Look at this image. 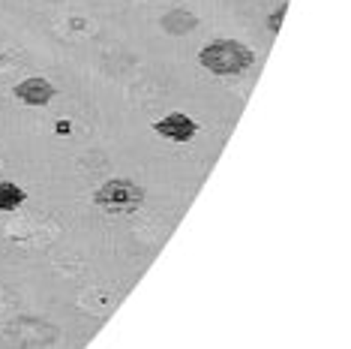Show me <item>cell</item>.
Here are the masks:
<instances>
[{
    "label": "cell",
    "instance_id": "6da1fadb",
    "mask_svg": "<svg viewBox=\"0 0 351 349\" xmlns=\"http://www.w3.org/2000/svg\"><path fill=\"white\" fill-rule=\"evenodd\" d=\"M198 63L213 76H243L255 63V52L241 39H213L202 45Z\"/></svg>",
    "mask_w": 351,
    "mask_h": 349
},
{
    "label": "cell",
    "instance_id": "7a4b0ae2",
    "mask_svg": "<svg viewBox=\"0 0 351 349\" xmlns=\"http://www.w3.org/2000/svg\"><path fill=\"white\" fill-rule=\"evenodd\" d=\"M145 199H147L145 187L130 178H108L93 193V205L108 214H132L145 205Z\"/></svg>",
    "mask_w": 351,
    "mask_h": 349
},
{
    "label": "cell",
    "instance_id": "3957f363",
    "mask_svg": "<svg viewBox=\"0 0 351 349\" xmlns=\"http://www.w3.org/2000/svg\"><path fill=\"white\" fill-rule=\"evenodd\" d=\"M154 133L162 136L165 142H174V145H186V142H193L198 136V121L189 117L186 112H171L154 121Z\"/></svg>",
    "mask_w": 351,
    "mask_h": 349
},
{
    "label": "cell",
    "instance_id": "277c9868",
    "mask_svg": "<svg viewBox=\"0 0 351 349\" xmlns=\"http://www.w3.org/2000/svg\"><path fill=\"white\" fill-rule=\"evenodd\" d=\"M12 97L19 102H25V106L39 109V106H49V102L58 97V87L43 76H30V78H25V82H19L12 87Z\"/></svg>",
    "mask_w": 351,
    "mask_h": 349
},
{
    "label": "cell",
    "instance_id": "5b68a950",
    "mask_svg": "<svg viewBox=\"0 0 351 349\" xmlns=\"http://www.w3.org/2000/svg\"><path fill=\"white\" fill-rule=\"evenodd\" d=\"M159 25H162L165 34L183 36V34H189V30L198 27V15L189 12V10H169L162 19H159Z\"/></svg>",
    "mask_w": 351,
    "mask_h": 349
},
{
    "label": "cell",
    "instance_id": "8992f818",
    "mask_svg": "<svg viewBox=\"0 0 351 349\" xmlns=\"http://www.w3.org/2000/svg\"><path fill=\"white\" fill-rule=\"evenodd\" d=\"M27 202V190L15 181H0V211H19Z\"/></svg>",
    "mask_w": 351,
    "mask_h": 349
},
{
    "label": "cell",
    "instance_id": "52a82bcc",
    "mask_svg": "<svg viewBox=\"0 0 351 349\" xmlns=\"http://www.w3.org/2000/svg\"><path fill=\"white\" fill-rule=\"evenodd\" d=\"M285 12H289V3H279L276 10L267 15V30H270V34H279V27H282V19H285Z\"/></svg>",
    "mask_w": 351,
    "mask_h": 349
},
{
    "label": "cell",
    "instance_id": "ba28073f",
    "mask_svg": "<svg viewBox=\"0 0 351 349\" xmlns=\"http://www.w3.org/2000/svg\"><path fill=\"white\" fill-rule=\"evenodd\" d=\"M58 133H60V136H66V133H69V124L60 121V124H58Z\"/></svg>",
    "mask_w": 351,
    "mask_h": 349
}]
</instances>
